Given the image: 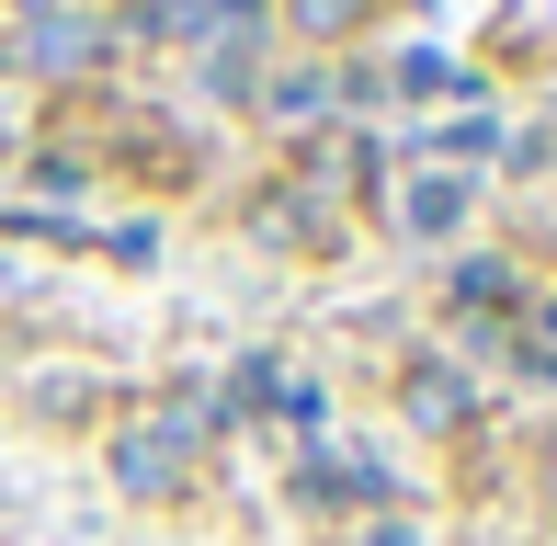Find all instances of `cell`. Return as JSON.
Instances as JSON below:
<instances>
[{
  "instance_id": "1",
  "label": "cell",
  "mask_w": 557,
  "mask_h": 546,
  "mask_svg": "<svg viewBox=\"0 0 557 546\" xmlns=\"http://www.w3.org/2000/svg\"><path fill=\"white\" fill-rule=\"evenodd\" d=\"M206 433H216L206 399H171V410L125 421V433H114V489H125V501H183V489H194V456H206Z\"/></svg>"
},
{
  "instance_id": "2",
  "label": "cell",
  "mask_w": 557,
  "mask_h": 546,
  "mask_svg": "<svg viewBox=\"0 0 557 546\" xmlns=\"http://www.w3.org/2000/svg\"><path fill=\"white\" fill-rule=\"evenodd\" d=\"M12 46H23L35 69H91V58H103V23H81V12H35Z\"/></svg>"
},
{
  "instance_id": "3",
  "label": "cell",
  "mask_w": 557,
  "mask_h": 546,
  "mask_svg": "<svg viewBox=\"0 0 557 546\" xmlns=\"http://www.w3.org/2000/svg\"><path fill=\"white\" fill-rule=\"evenodd\" d=\"M398 399H410V421H421V433H455V421H467V376L421 353L410 376H398Z\"/></svg>"
},
{
  "instance_id": "4",
  "label": "cell",
  "mask_w": 557,
  "mask_h": 546,
  "mask_svg": "<svg viewBox=\"0 0 557 546\" xmlns=\"http://www.w3.org/2000/svg\"><path fill=\"white\" fill-rule=\"evenodd\" d=\"M455 216H467V194H455V183H410V228H421V239H444Z\"/></svg>"
},
{
  "instance_id": "5",
  "label": "cell",
  "mask_w": 557,
  "mask_h": 546,
  "mask_svg": "<svg viewBox=\"0 0 557 546\" xmlns=\"http://www.w3.org/2000/svg\"><path fill=\"white\" fill-rule=\"evenodd\" d=\"M285 23H296V35H352L364 0H285Z\"/></svg>"
},
{
  "instance_id": "6",
  "label": "cell",
  "mask_w": 557,
  "mask_h": 546,
  "mask_svg": "<svg viewBox=\"0 0 557 546\" xmlns=\"http://www.w3.org/2000/svg\"><path fill=\"white\" fill-rule=\"evenodd\" d=\"M227 399H239V410H273V399H285V364H273V353H250L239 376H227Z\"/></svg>"
},
{
  "instance_id": "7",
  "label": "cell",
  "mask_w": 557,
  "mask_h": 546,
  "mask_svg": "<svg viewBox=\"0 0 557 546\" xmlns=\"http://www.w3.org/2000/svg\"><path fill=\"white\" fill-rule=\"evenodd\" d=\"M433 148H455V160H490V148H500V126H490V114H467V126H444Z\"/></svg>"
},
{
  "instance_id": "8",
  "label": "cell",
  "mask_w": 557,
  "mask_h": 546,
  "mask_svg": "<svg viewBox=\"0 0 557 546\" xmlns=\"http://www.w3.org/2000/svg\"><path fill=\"white\" fill-rule=\"evenodd\" d=\"M375 546H421V535H410V524H375Z\"/></svg>"
}]
</instances>
